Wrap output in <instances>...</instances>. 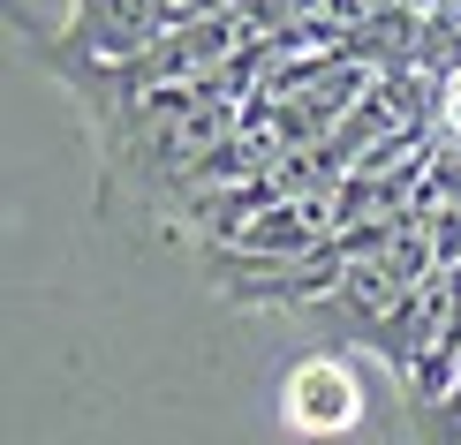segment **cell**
<instances>
[{
	"label": "cell",
	"mask_w": 461,
	"mask_h": 445,
	"mask_svg": "<svg viewBox=\"0 0 461 445\" xmlns=\"http://www.w3.org/2000/svg\"><path fill=\"white\" fill-rule=\"evenodd\" d=\"M431 272H438V249H431L424 227L409 219L401 235H386L378 249H363L348 272H340V287H333L318 309H303V317H311L318 347H371V340L401 317V302H409Z\"/></svg>",
	"instance_id": "6da1fadb"
},
{
	"label": "cell",
	"mask_w": 461,
	"mask_h": 445,
	"mask_svg": "<svg viewBox=\"0 0 461 445\" xmlns=\"http://www.w3.org/2000/svg\"><path fill=\"white\" fill-rule=\"evenodd\" d=\"M182 23L189 15L167 0H68L61 31H31V61H46V53L53 61H129Z\"/></svg>",
	"instance_id": "7a4b0ae2"
},
{
	"label": "cell",
	"mask_w": 461,
	"mask_h": 445,
	"mask_svg": "<svg viewBox=\"0 0 461 445\" xmlns=\"http://www.w3.org/2000/svg\"><path fill=\"white\" fill-rule=\"evenodd\" d=\"M287 423H303V431H340V423H356V378L340 370L333 355H318L311 370L287 378Z\"/></svg>",
	"instance_id": "3957f363"
},
{
	"label": "cell",
	"mask_w": 461,
	"mask_h": 445,
	"mask_svg": "<svg viewBox=\"0 0 461 445\" xmlns=\"http://www.w3.org/2000/svg\"><path fill=\"white\" fill-rule=\"evenodd\" d=\"M438 137L461 144V61L438 68Z\"/></svg>",
	"instance_id": "277c9868"
},
{
	"label": "cell",
	"mask_w": 461,
	"mask_h": 445,
	"mask_svg": "<svg viewBox=\"0 0 461 445\" xmlns=\"http://www.w3.org/2000/svg\"><path fill=\"white\" fill-rule=\"evenodd\" d=\"M167 8H182L189 23H197V15H235V0H167Z\"/></svg>",
	"instance_id": "5b68a950"
}]
</instances>
